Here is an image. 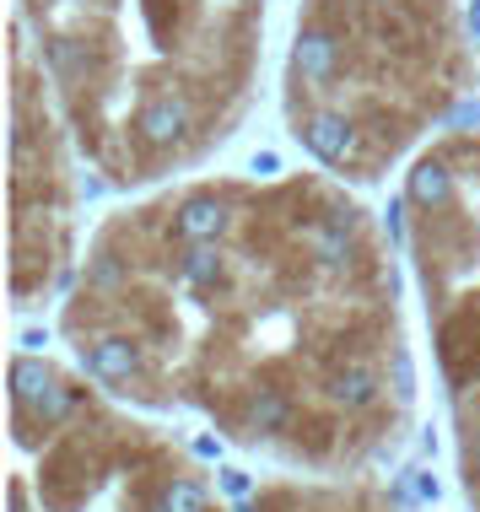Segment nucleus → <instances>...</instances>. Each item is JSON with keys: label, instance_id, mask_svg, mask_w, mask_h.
<instances>
[{"label": "nucleus", "instance_id": "obj_2", "mask_svg": "<svg viewBox=\"0 0 480 512\" xmlns=\"http://www.w3.org/2000/svg\"><path fill=\"white\" fill-rule=\"evenodd\" d=\"M270 0H17L65 130L98 184L189 173L249 114Z\"/></svg>", "mask_w": 480, "mask_h": 512}, {"label": "nucleus", "instance_id": "obj_5", "mask_svg": "<svg viewBox=\"0 0 480 512\" xmlns=\"http://www.w3.org/2000/svg\"><path fill=\"white\" fill-rule=\"evenodd\" d=\"M76 162L81 151L65 130L33 44H11V292L44 297L71 265L76 248Z\"/></svg>", "mask_w": 480, "mask_h": 512}, {"label": "nucleus", "instance_id": "obj_1", "mask_svg": "<svg viewBox=\"0 0 480 512\" xmlns=\"http://www.w3.org/2000/svg\"><path fill=\"white\" fill-rule=\"evenodd\" d=\"M71 335L98 383L189 389L303 453L410 399L389 238L335 173L195 178L114 211L71 281Z\"/></svg>", "mask_w": 480, "mask_h": 512}, {"label": "nucleus", "instance_id": "obj_3", "mask_svg": "<svg viewBox=\"0 0 480 512\" xmlns=\"http://www.w3.org/2000/svg\"><path fill=\"white\" fill-rule=\"evenodd\" d=\"M475 76L459 0H297L281 108L324 173L378 184L432 146Z\"/></svg>", "mask_w": 480, "mask_h": 512}, {"label": "nucleus", "instance_id": "obj_4", "mask_svg": "<svg viewBox=\"0 0 480 512\" xmlns=\"http://www.w3.org/2000/svg\"><path fill=\"white\" fill-rule=\"evenodd\" d=\"M400 227L427 286L437 356L464 415L470 486L480 491V130L443 135L410 162Z\"/></svg>", "mask_w": 480, "mask_h": 512}]
</instances>
